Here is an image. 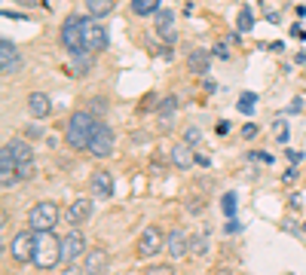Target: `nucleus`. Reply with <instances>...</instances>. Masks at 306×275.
Here are the masks:
<instances>
[{
	"label": "nucleus",
	"mask_w": 306,
	"mask_h": 275,
	"mask_svg": "<svg viewBox=\"0 0 306 275\" xmlns=\"http://www.w3.org/2000/svg\"><path fill=\"white\" fill-rule=\"evenodd\" d=\"M254 135H257V125H251V122H248L245 129H242V138H254Z\"/></svg>",
	"instance_id": "obj_34"
},
{
	"label": "nucleus",
	"mask_w": 306,
	"mask_h": 275,
	"mask_svg": "<svg viewBox=\"0 0 306 275\" xmlns=\"http://www.w3.org/2000/svg\"><path fill=\"white\" fill-rule=\"evenodd\" d=\"M251 25H254L251 9H242V13H239V31H251Z\"/></svg>",
	"instance_id": "obj_28"
},
{
	"label": "nucleus",
	"mask_w": 306,
	"mask_h": 275,
	"mask_svg": "<svg viewBox=\"0 0 306 275\" xmlns=\"http://www.w3.org/2000/svg\"><path fill=\"white\" fill-rule=\"evenodd\" d=\"M71 61H74V74H77V77H86L89 71H92V52H86V49L74 52Z\"/></svg>",
	"instance_id": "obj_20"
},
{
	"label": "nucleus",
	"mask_w": 306,
	"mask_h": 275,
	"mask_svg": "<svg viewBox=\"0 0 306 275\" xmlns=\"http://www.w3.org/2000/svg\"><path fill=\"white\" fill-rule=\"evenodd\" d=\"M89 217H92V202L89 199H77L71 208H67V214H64V220L71 223V226H80V223H86Z\"/></svg>",
	"instance_id": "obj_15"
},
{
	"label": "nucleus",
	"mask_w": 306,
	"mask_h": 275,
	"mask_svg": "<svg viewBox=\"0 0 306 275\" xmlns=\"http://www.w3.org/2000/svg\"><path fill=\"white\" fill-rule=\"evenodd\" d=\"M59 37H61V46H64V49L67 52H80L83 49V16H67L64 19V25H61V34H59Z\"/></svg>",
	"instance_id": "obj_5"
},
{
	"label": "nucleus",
	"mask_w": 306,
	"mask_h": 275,
	"mask_svg": "<svg viewBox=\"0 0 306 275\" xmlns=\"http://www.w3.org/2000/svg\"><path fill=\"white\" fill-rule=\"evenodd\" d=\"M113 3H117V0H86V9H89V16L101 19V16L113 13Z\"/></svg>",
	"instance_id": "obj_22"
},
{
	"label": "nucleus",
	"mask_w": 306,
	"mask_h": 275,
	"mask_svg": "<svg viewBox=\"0 0 306 275\" xmlns=\"http://www.w3.org/2000/svg\"><path fill=\"white\" fill-rule=\"evenodd\" d=\"M175 113H178V98H175V95L163 98V101H160V107H156V117H160V125H163V129H172Z\"/></svg>",
	"instance_id": "obj_18"
},
{
	"label": "nucleus",
	"mask_w": 306,
	"mask_h": 275,
	"mask_svg": "<svg viewBox=\"0 0 306 275\" xmlns=\"http://www.w3.org/2000/svg\"><path fill=\"white\" fill-rule=\"evenodd\" d=\"M59 223V205L55 202H37L28 211V229L34 233H52Z\"/></svg>",
	"instance_id": "obj_3"
},
{
	"label": "nucleus",
	"mask_w": 306,
	"mask_h": 275,
	"mask_svg": "<svg viewBox=\"0 0 306 275\" xmlns=\"http://www.w3.org/2000/svg\"><path fill=\"white\" fill-rule=\"evenodd\" d=\"M89 187H92V193H95V196H101V199H110L113 196V177L107 175V171H95V175L89 177Z\"/></svg>",
	"instance_id": "obj_17"
},
{
	"label": "nucleus",
	"mask_w": 306,
	"mask_h": 275,
	"mask_svg": "<svg viewBox=\"0 0 306 275\" xmlns=\"http://www.w3.org/2000/svg\"><path fill=\"white\" fill-rule=\"evenodd\" d=\"M95 117L89 110H77L71 119H67V129H64V141L74 147V150H89V141H92V132H95Z\"/></svg>",
	"instance_id": "obj_1"
},
{
	"label": "nucleus",
	"mask_w": 306,
	"mask_h": 275,
	"mask_svg": "<svg viewBox=\"0 0 306 275\" xmlns=\"http://www.w3.org/2000/svg\"><path fill=\"white\" fill-rule=\"evenodd\" d=\"M276 135H279V138H276V141H282V144H285V141H288V125H285V122H282V119H276Z\"/></svg>",
	"instance_id": "obj_32"
},
{
	"label": "nucleus",
	"mask_w": 306,
	"mask_h": 275,
	"mask_svg": "<svg viewBox=\"0 0 306 275\" xmlns=\"http://www.w3.org/2000/svg\"><path fill=\"white\" fill-rule=\"evenodd\" d=\"M107 31L98 25L95 19H86L83 16V49L86 52H104L107 49Z\"/></svg>",
	"instance_id": "obj_6"
},
{
	"label": "nucleus",
	"mask_w": 306,
	"mask_h": 275,
	"mask_svg": "<svg viewBox=\"0 0 306 275\" xmlns=\"http://www.w3.org/2000/svg\"><path fill=\"white\" fill-rule=\"evenodd\" d=\"M144 275H175V269H172V266H165V263H163V266H150V269H147Z\"/></svg>",
	"instance_id": "obj_31"
},
{
	"label": "nucleus",
	"mask_w": 306,
	"mask_h": 275,
	"mask_svg": "<svg viewBox=\"0 0 306 275\" xmlns=\"http://www.w3.org/2000/svg\"><path fill=\"white\" fill-rule=\"evenodd\" d=\"M172 165H175V168H184V171H187L190 165H196L190 144H175V147H172Z\"/></svg>",
	"instance_id": "obj_19"
},
{
	"label": "nucleus",
	"mask_w": 306,
	"mask_h": 275,
	"mask_svg": "<svg viewBox=\"0 0 306 275\" xmlns=\"http://www.w3.org/2000/svg\"><path fill=\"white\" fill-rule=\"evenodd\" d=\"M113 150V129L107 122H98L92 132V141H89V153L92 156H110Z\"/></svg>",
	"instance_id": "obj_8"
},
{
	"label": "nucleus",
	"mask_w": 306,
	"mask_h": 275,
	"mask_svg": "<svg viewBox=\"0 0 306 275\" xmlns=\"http://www.w3.org/2000/svg\"><path fill=\"white\" fill-rule=\"evenodd\" d=\"M61 275H86V272H83V269H77V266H74V263H67V266H64V272H61Z\"/></svg>",
	"instance_id": "obj_33"
},
{
	"label": "nucleus",
	"mask_w": 306,
	"mask_h": 275,
	"mask_svg": "<svg viewBox=\"0 0 306 275\" xmlns=\"http://www.w3.org/2000/svg\"><path fill=\"white\" fill-rule=\"evenodd\" d=\"M254 104H257V95H254V92H242V95H239V104H236V107H239V113H251Z\"/></svg>",
	"instance_id": "obj_25"
},
{
	"label": "nucleus",
	"mask_w": 306,
	"mask_h": 275,
	"mask_svg": "<svg viewBox=\"0 0 306 275\" xmlns=\"http://www.w3.org/2000/svg\"><path fill=\"white\" fill-rule=\"evenodd\" d=\"M199 141H202L199 129H187V132H184V144H190V147H193V144H199Z\"/></svg>",
	"instance_id": "obj_29"
},
{
	"label": "nucleus",
	"mask_w": 306,
	"mask_h": 275,
	"mask_svg": "<svg viewBox=\"0 0 306 275\" xmlns=\"http://www.w3.org/2000/svg\"><path fill=\"white\" fill-rule=\"evenodd\" d=\"M196 165H202V168H208V165H211V159H208V156H196Z\"/></svg>",
	"instance_id": "obj_35"
},
{
	"label": "nucleus",
	"mask_w": 306,
	"mask_h": 275,
	"mask_svg": "<svg viewBox=\"0 0 306 275\" xmlns=\"http://www.w3.org/2000/svg\"><path fill=\"white\" fill-rule=\"evenodd\" d=\"M9 150H13V156H16V165L34 162V150H31L28 141H13V144H9Z\"/></svg>",
	"instance_id": "obj_21"
},
{
	"label": "nucleus",
	"mask_w": 306,
	"mask_h": 275,
	"mask_svg": "<svg viewBox=\"0 0 306 275\" xmlns=\"http://www.w3.org/2000/svg\"><path fill=\"white\" fill-rule=\"evenodd\" d=\"M61 260V242L52 233H37V251H34V263L37 269H52Z\"/></svg>",
	"instance_id": "obj_2"
},
{
	"label": "nucleus",
	"mask_w": 306,
	"mask_h": 275,
	"mask_svg": "<svg viewBox=\"0 0 306 275\" xmlns=\"http://www.w3.org/2000/svg\"><path fill=\"white\" fill-rule=\"evenodd\" d=\"M221 205H224V214L230 217H236V193H224V199H221Z\"/></svg>",
	"instance_id": "obj_27"
},
{
	"label": "nucleus",
	"mask_w": 306,
	"mask_h": 275,
	"mask_svg": "<svg viewBox=\"0 0 306 275\" xmlns=\"http://www.w3.org/2000/svg\"><path fill=\"white\" fill-rule=\"evenodd\" d=\"M165 245H168V254H172L175 260H184V257L190 254V236L184 233V229H175V233H168Z\"/></svg>",
	"instance_id": "obj_12"
},
{
	"label": "nucleus",
	"mask_w": 306,
	"mask_h": 275,
	"mask_svg": "<svg viewBox=\"0 0 306 275\" xmlns=\"http://www.w3.org/2000/svg\"><path fill=\"white\" fill-rule=\"evenodd\" d=\"M86 254V238H83V233H67L64 238H61V260L64 263H74V260H80Z\"/></svg>",
	"instance_id": "obj_10"
},
{
	"label": "nucleus",
	"mask_w": 306,
	"mask_h": 275,
	"mask_svg": "<svg viewBox=\"0 0 306 275\" xmlns=\"http://www.w3.org/2000/svg\"><path fill=\"white\" fill-rule=\"evenodd\" d=\"M16 171H19V177H21V180H28V177H34V162H25V165H16Z\"/></svg>",
	"instance_id": "obj_30"
},
{
	"label": "nucleus",
	"mask_w": 306,
	"mask_h": 275,
	"mask_svg": "<svg viewBox=\"0 0 306 275\" xmlns=\"http://www.w3.org/2000/svg\"><path fill=\"white\" fill-rule=\"evenodd\" d=\"M214 275H230V272H224V269H218V272H214Z\"/></svg>",
	"instance_id": "obj_37"
},
{
	"label": "nucleus",
	"mask_w": 306,
	"mask_h": 275,
	"mask_svg": "<svg viewBox=\"0 0 306 275\" xmlns=\"http://www.w3.org/2000/svg\"><path fill=\"white\" fill-rule=\"evenodd\" d=\"M28 110H31L34 119H46L49 113H52L49 95H43V92H31V95H28Z\"/></svg>",
	"instance_id": "obj_14"
},
{
	"label": "nucleus",
	"mask_w": 306,
	"mask_h": 275,
	"mask_svg": "<svg viewBox=\"0 0 306 275\" xmlns=\"http://www.w3.org/2000/svg\"><path fill=\"white\" fill-rule=\"evenodd\" d=\"M135 16H156L160 13V0H132Z\"/></svg>",
	"instance_id": "obj_23"
},
{
	"label": "nucleus",
	"mask_w": 306,
	"mask_h": 275,
	"mask_svg": "<svg viewBox=\"0 0 306 275\" xmlns=\"http://www.w3.org/2000/svg\"><path fill=\"white\" fill-rule=\"evenodd\" d=\"M21 3H34V0H21Z\"/></svg>",
	"instance_id": "obj_38"
},
{
	"label": "nucleus",
	"mask_w": 306,
	"mask_h": 275,
	"mask_svg": "<svg viewBox=\"0 0 306 275\" xmlns=\"http://www.w3.org/2000/svg\"><path fill=\"white\" fill-rule=\"evenodd\" d=\"M104 269H107V251L104 248H89L86 251L83 272L86 275H104Z\"/></svg>",
	"instance_id": "obj_11"
},
{
	"label": "nucleus",
	"mask_w": 306,
	"mask_h": 275,
	"mask_svg": "<svg viewBox=\"0 0 306 275\" xmlns=\"http://www.w3.org/2000/svg\"><path fill=\"white\" fill-rule=\"evenodd\" d=\"M156 31H160V37H163L168 46L178 40V31H175V13H172V9H160V13H156Z\"/></svg>",
	"instance_id": "obj_13"
},
{
	"label": "nucleus",
	"mask_w": 306,
	"mask_h": 275,
	"mask_svg": "<svg viewBox=\"0 0 306 275\" xmlns=\"http://www.w3.org/2000/svg\"><path fill=\"white\" fill-rule=\"evenodd\" d=\"M190 254H196V257H205L208 254V229L190 238Z\"/></svg>",
	"instance_id": "obj_24"
},
{
	"label": "nucleus",
	"mask_w": 306,
	"mask_h": 275,
	"mask_svg": "<svg viewBox=\"0 0 306 275\" xmlns=\"http://www.w3.org/2000/svg\"><path fill=\"white\" fill-rule=\"evenodd\" d=\"M0 171H16V156L9 150V144L0 150Z\"/></svg>",
	"instance_id": "obj_26"
},
{
	"label": "nucleus",
	"mask_w": 306,
	"mask_h": 275,
	"mask_svg": "<svg viewBox=\"0 0 306 275\" xmlns=\"http://www.w3.org/2000/svg\"><path fill=\"white\" fill-rule=\"evenodd\" d=\"M163 251V233L160 226H147L144 233L138 236V245H135V254H138L141 260H150Z\"/></svg>",
	"instance_id": "obj_7"
},
{
	"label": "nucleus",
	"mask_w": 306,
	"mask_h": 275,
	"mask_svg": "<svg viewBox=\"0 0 306 275\" xmlns=\"http://www.w3.org/2000/svg\"><path fill=\"white\" fill-rule=\"evenodd\" d=\"M34 251H37V236L34 229H21L13 236V245H9V254L16 263H34Z\"/></svg>",
	"instance_id": "obj_4"
},
{
	"label": "nucleus",
	"mask_w": 306,
	"mask_h": 275,
	"mask_svg": "<svg viewBox=\"0 0 306 275\" xmlns=\"http://www.w3.org/2000/svg\"><path fill=\"white\" fill-rule=\"evenodd\" d=\"M0 71H3L6 77L21 71V55H19L16 43L9 37H0Z\"/></svg>",
	"instance_id": "obj_9"
},
{
	"label": "nucleus",
	"mask_w": 306,
	"mask_h": 275,
	"mask_svg": "<svg viewBox=\"0 0 306 275\" xmlns=\"http://www.w3.org/2000/svg\"><path fill=\"white\" fill-rule=\"evenodd\" d=\"M226 233H230V236H233V233H239V223L230 220V223H226Z\"/></svg>",
	"instance_id": "obj_36"
},
{
	"label": "nucleus",
	"mask_w": 306,
	"mask_h": 275,
	"mask_svg": "<svg viewBox=\"0 0 306 275\" xmlns=\"http://www.w3.org/2000/svg\"><path fill=\"white\" fill-rule=\"evenodd\" d=\"M208 64H211L208 49H193V52L187 55V71L196 74V77H205L208 74Z\"/></svg>",
	"instance_id": "obj_16"
}]
</instances>
